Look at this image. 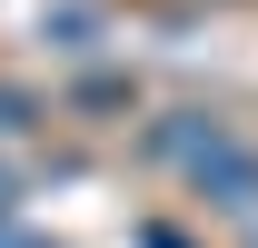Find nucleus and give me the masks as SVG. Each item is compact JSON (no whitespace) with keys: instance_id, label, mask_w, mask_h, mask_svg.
I'll list each match as a JSON object with an SVG mask.
<instances>
[{"instance_id":"20e7f679","label":"nucleus","mask_w":258,"mask_h":248,"mask_svg":"<svg viewBox=\"0 0 258 248\" xmlns=\"http://www.w3.org/2000/svg\"><path fill=\"white\" fill-rule=\"evenodd\" d=\"M10 199H20V189H10V169H0V218H10Z\"/></svg>"},{"instance_id":"39448f33","label":"nucleus","mask_w":258,"mask_h":248,"mask_svg":"<svg viewBox=\"0 0 258 248\" xmlns=\"http://www.w3.org/2000/svg\"><path fill=\"white\" fill-rule=\"evenodd\" d=\"M248 248H258V218H248Z\"/></svg>"},{"instance_id":"f03ea898","label":"nucleus","mask_w":258,"mask_h":248,"mask_svg":"<svg viewBox=\"0 0 258 248\" xmlns=\"http://www.w3.org/2000/svg\"><path fill=\"white\" fill-rule=\"evenodd\" d=\"M0 129H30V99L20 90H0Z\"/></svg>"},{"instance_id":"7ed1b4c3","label":"nucleus","mask_w":258,"mask_h":248,"mask_svg":"<svg viewBox=\"0 0 258 248\" xmlns=\"http://www.w3.org/2000/svg\"><path fill=\"white\" fill-rule=\"evenodd\" d=\"M0 248H60V238H40V228H10V218H0Z\"/></svg>"},{"instance_id":"f257e3e1","label":"nucleus","mask_w":258,"mask_h":248,"mask_svg":"<svg viewBox=\"0 0 258 248\" xmlns=\"http://www.w3.org/2000/svg\"><path fill=\"white\" fill-rule=\"evenodd\" d=\"M149 149H159L169 169L199 189V199H219V209H258V149H248L228 119L179 109V119H159V129H149Z\"/></svg>"}]
</instances>
